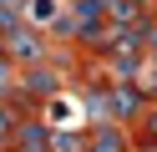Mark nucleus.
<instances>
[{
	"instance_id": "obj_7",
	"label": "nucleus",
	"mask_w": 157,
	"mask_h": 152,
	"mask_svg": "<svg viewBox=\"0 0 157 152\" xmlns=\"http://www.w3.org/2000/svg\"><path fill=\"white\" fill-rule=\"evenodd\" d=\"M0 137H15V111L0 101Z\"/></svg>"
},
{
	"instance_id": "obj_4",
	"label": "nucleus",
	"mask_w": 157,
	"mask_h": 152,
	"mask_svg": "<svg viewBox=\"0 0 157 152\" xmlns=\"http://www.w3.org/2000/svg\"><path fill=\"white\" fill-rule=\"evenodd\" d=\"M86 152H127V132L117 122H101V127L86 137Z\"/></svg>"
},
{
	"instance_id": "obj_2",
	"label": "nucleus",
	"mask_w": 157,
	"mask_h": 152,
	"mask_svg": "<svg viewBox=\"0 0 157 152\" xmlns=\"http://www.w3.org/2000/svg\"><path fill=\"white\" fill-rule=\"evenodd\" d=\"M81 117H86V107H81V96H71V91H61V96H51L41 107V122H51L56 132H81Z\"/></svg>"
},
{
	"instance_id": "obj_5",
	"label": "nucleus",
	"mask_w": 157,
	"mask_h": 152,
	"mask_svg": "<svg viewBox=\"0 0 157 152\" xmlns=\"http://www.w3.org/2000/svg\"><path fill=\"white\" fill-rule=\"evenodd\" d=\"M106 20H117V25L142 20V0H106Z\"/></svg>"
},
{
	"instance_id": "obj_6",
	"label": "nucleus",
	"mask_w": 157,
	"mask_h": 152,
	"mask_svg": "<svg viewBox=\"0 0 157 152\" xmlns=\"http://www.w3.org/2000/svg\"><path fill=\"white\" fill-rule=\"evenodd\" d=\"M15 71L21 66H15L10 56H0V96H15Z\"/></svg>"
},
{
	"instance_id": "obj_8",
	"label": "nucleus",
	"mask_w": 157,
	"mask_h": 152,
	"mask_svg": "<svg viewBox=\"0 0 157 152\" xmlns=\"http://www.w3.org/2000/svg\"><path fill=\"white\" fill-rule=\"evenodd\" d=\"M147 137H157V111H147Z\"/></svg>"
},
{
	"instance_id": "obj_1",
	"label": "nucleus",
	"mask_w": 157,
	"mask_h": 152,
	"mask_svg": "<svg viewBox=\"0 0 157 152\" xmlns=\"http://www.w3.org/2000/svg\"><path fill=\"white\" fill-rule=\"evenodd\" d=\"M0 41H5V46H0V56H10L15 66H25V71L41 66V56H46V36H41V30H31L25 20H21L15 30H5Z\"/></svg>"
},
{
	"instance_id": "obj_3",
	"label": "nucleus",
	"mask_w": 157,
	"mask_h": 152,
	"mask_svg": "<svg viewBox=\"0 0 157 152\" xmlns=\"http://www.w3.org/2000/svg\"><path fill=\"white\" fill-rule=\"evenodd\" d=\"M106 107H112V117H137V111H142V91H137L132 81H117L112 96H106Z\"/></svg>"
}]
</instances>
